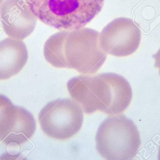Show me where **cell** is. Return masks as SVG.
<instances>
[{"mask_svg": "<svg viewBox=\"0 0 160 160\" xmlns=\"http://www.w3.org/2000/svg\"><path fill=\"white\" fill-rule=\"evenodd\" d=\"M38 122L43 132L58 140L70 139L79 132L83 121L82 108L70 98H59L47 103L40 111Z\"/></svg>", "mask_w": 160, "mask_h": 160, "instance_id": "obj_5", "label": "cell"}, {"mask_svg": "<svg viewBox=\"0 0 160 160\" xmlns=\"http://www.w3.org/2000/svg\"><path fill=\"white\" fill-rule=\"evenodd\" d=\"M3 0H0V7H1V5L2 3Z\"/></svg>", "mask_w": 160, "mask_h": 160, "instance_id": "obj_13", "label": "cell"}, {"mask_svg": "<svg viewBox=\"0 0 160 160\" xmlns=\"http://www.w3.org/2000/svg\"><path fill=\"white\" fill-rule=\"evenodd\" d=\"M28 52L22 40L7 38L0 41V80L18 74L27 64Z\"/></svg>", "mask_w": 160, "mask_h": 160, "instance_id": "obj_9", "label": "cell"}, {"mask_svg": "<svg viewBox=\"0 0 160 160\" xmlns=\"http://www.w3.org/2000/svg\"><path fill=\"white\" fill-rule=\"evenodd\" d=\"M67 88L71 98L88 114L97 111L110 116L120 114L128 107L132 97L128 81L111 72L73 77L68 82Z\"/></svg>", "mask_w": 160, "mask_h": 160, "instance_id": "obj_2", "label": "cell"}, {"mask_svg": "<svg viewBox=\"0 0 160 160\" xmlns=\"http://www.w3.org/2000/svg\"><path fill=\"white\" fill-rule=\"evenodd\" d=\"M13 105L12 101L6 96L0 94V120L6 112Z\"/></svg>", "mask_w": 160, "mask_h": 160, "instance_id": "obj_10", "label": "cell"}, {"mask_svg": "<svg viewBox=\"0 0 160 160\" xmlns=\"http://www.w3.org/2000/svg\"><path fill=\"white\" fill-rule=\"evenodd\" d=\"M158 159L159 160H160V146L159 147V148L158 155Z\"/></svg>", "mask_w": 160, "mask_h": 160, "instance_id": "obj_12", "label": "cell"}, {"mask_svg": "<svg viewBox=\"0 0 160 160\" xmlns=\"http://www.w3.org/2000/svg\"><path fill=\"white\" fill-rule=\"evenodd\" d=\"M152 57L155 59V67L158 69L160 75V49L156 54L152 55Z\"/></svg>", "mask_w": 160, "mask_h": 160, "instance_id": "obj_11", "label": "cell"}, {"mask_svg": "<svg viewBox=\"0 0 160 160\" xmlns=\"http://www.w3.org/2000/svg\"><path fill=\"white\" fill-rule=\"evenodd\" d=\"M43 23L58 30L83 28L98 14L104 0H27Z\"/></svg>", "mask_w": 160, "mask_h": 160, "instance_id": "obj_3", "label": "cell"}, {"mask_svg": "<svg viewBox=\"0 0 160 160\" xmlns=\"http://www.w3.org/2000/svg\"><path fill=\"white\" fill-rule=\"evenodd\" d=\"M36 130V121L32 113L13 104L0 121V141L7 146H20Z\"/></svg>", "mask_w": 160, "mask_h": 160, "instance_id": "obj_8", "label": "cell"}, {"mask_svg": "<svg viewBox=\"0 0 160 160\" xmlns=\"http://www.w3.org/2000/svg\"><path fill=\"white\" fill-rule=\"evenodd\" d=\"M37 18L27 0H5L0 7V20L5 33L22 40L34 30Z\"/></svg>", "mask_w": 160, "mask_h": 160, "instance_id": "obj_7", "label": "cell"}, {"mask_svg": "<svg viewBox=\"0 0 160 160\" xmlns=\"http://www.w3.org/2000/svg\"><path fill=\"white\" fill-rule=\"evenodd\" d=\"M99 154L108 160H130L136 157L141 144L138 128L124 115L110 116L99 127L96 136Z\"/></svg>", "mask_w": 160, "mask_h": 160, "instance_id": "obj_4", "label": "cell"}, {"mask_svg": "<svg viewBox=\"0 0 160 160\" xmlns=\"http://www.w3.org/2000/svg\"><path fill=\"white\" fill-rule=\"evenodd\" d=\"M141 30L131 19L117 18L99 34L101 49L107 54L125 57L134 53L140 46Z\"/></svg>", "mask_w": 160, "mask_h": 160, "instance_id": "obj_6", "label": "cell"}, {"mask_svg": "<svg viewBox=\"0 0 160 160\" xmlns=\"http://www.w3.org/2000/svg\"><path fill=\"white\" fill-rule=\"evenodd\" d=\"M99 37L98 32L91 28L60 31L45 42L44 57L54 67L74 69L83 75L95 74L107 55L101 49Z\"/></svg>", "mask_w": 160, "mask_h": 160, "instance_id": "obj_1", "label": "cell"}]
</instances>
